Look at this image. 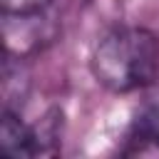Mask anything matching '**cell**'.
<instances>
[{
  "mask_svg": "<svg viewBox=\"0 0 159 159\" xmlns=\"http://www.w3.org/2000/svg\"><path fill=\"white\" fill-rule=\"evenodd\" d=\"M89 70L109 92L144 89L159 75V37L147 27H117L94 45Z\"/></svg>",
  "mask_w": 159,
  "mask_h": 159,
  "instance_id": "obj_1",
  "label": "cell"
},
{
  "mask_svg": "<svg viewBox=\"0 0 159 159\" xmlns=\"http://www.w3.org/2000/svg\"><path fill=\"white\" fill-rule=\"evenodd\" d=\"M55 132L50 129H37L25 124L17 114L10 109L2 112L0 119V149L10 157H37L50 152V144L55 142Z\"/></svg>",
  "mask_w": 159,
  "mask_h": 159,
  "instance_id": "obj_2",
  "label": "cell"
},
{
  "mask_svg": "<svg viewBox=\"0 0 159 159\" xmlns=\"http://www.w3.org/2000/svg\"><path fill=\"white\" fill-rule=\"evenodd\" d=\"M122 152L129 157H159V107L137 117Z\"/></svg>",
  "mask_w": 159,
  "mask_h": 159,
  "instance_id": "obj_3",
  "label": "cell"
},
{
  "mask_svg": "<svg viewBox=\"0 0 159 159\" xmlns=\"http://www.w3.org/2000/svg\"><path fill=\"white\" fill-rule=\"evenodd\" d=\"M50 0H0L2 15H40Z\"/></svg>",
  "mask_w": 159,
  "mask_h": 159,
  "instance_id": "obj_4",
  "label": "cell"
}]
</instances>
